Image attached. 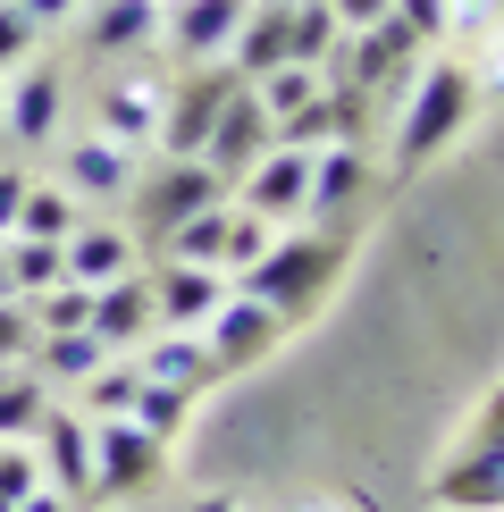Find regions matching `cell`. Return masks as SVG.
Wrapping results in <instances>:
<instances>
[{
    "label": "cell",
    "instance_id": "cell-1",
    "mask_svg": "<svg viewBox=\"0 0 504 512\" xmlns=\"http://www.w3.org/2000/svg\"><path fill=\"white\" fill-rule=\"evenodd\" d=\"M336 277H345V236H320V227H278L269 252H261L244 277H227V286L252 294V303H269L286 328H303V319L328 303Z\"/></svg>",
    "mask_w": 504,
    "mask_h": 512
},
{
    "label": "cell",
    "instance_id": "cell-2",
    "mask_svg": "<svg viewBox=\"0 0 504 512\" xmlns=\"http://www.w3.org/2000/svg\"><path fill=\"white\" fill-rule=\"evenodd\" d=\"M471 101H479V76L462 59H420L412 93H404V126H395V168H429L446 143L471 126Z\"/></svg>",
    "mask_w": 504,
    "mask_h": 512
},
{
    "label": "cell",
    "instance_id": "cell-3",
    "mask_svg": "<svg viewBox=\"0 0 504 512\" xmlns=\"http://www.w3.org/2000/svg\"><path fill=\"white\" fill-rule=\"evenodd\" d=\"M210 202H227V177H219V168L160 152L152 168H135V185H126V210H135V227H126V236L160 252L168 227H185V219H194V210H210Z\"/></svg>",
    "mask_w": 504,
    "mask_h": 512
},
{
    "label": "cell",
    "instance_id": "cell-4",
    "mask_svg": "<svg viewBox=\"0 0 504 512\" xmlns=\"http://www.w3.org/2000/svg\"><path fill=\"white\" fill-rule=\"evenodd\" d=\"M59 118H68V68L26 59V68L0 76V143H9V152H51Z\"/></svg>",
    "mask_w": 504,
    "mask_h": 512
},
{
    "label": "cell",
    "instance_id": "cell-5",
    "mask_svg": "<svg viewBox=\"0 0 504 512\" xmlns=\"http://www.w3.org/2000/svg\"><path fill=\"white\" fill-rule=\"evenodd\" d=\"M152 487H168V445L143 437L135 420H93V496L135 504Z\"/></svg>",
    "mask_w": 504,
    "mask_h": 512
},
{
    "label": "cell",
    "instance_id": "cell-6",
    "mask_svg": "<svg viewBox=\"0 0 504 512\" xmlns=\"http://www.w3.org/2000/svg\"><path fill=\"white\" fill-rule=\"evenodd\" d=\"M420 59H429V42H412L395 17H378V26L353 34L345 59H328V84H345V93H412Z\"/></svg>",
    "mask_w": 504,
    "mask_h": 512
},
{
    "label": "cell",
    "instance_id": "cell-7",
    "mask_svg": "<svg viewBox=\"0 0 504 512\" xmlns=\"http://www.w3.org/2000/svg\"><path fill=\"white\" fill-rule=\"evenodd\" d=\"M236 68L227 59H202V68H185L177 84H168V110H160V143L152 152H177V160H194L202 152V135H210V118L227 110V93H236Z\"/></svg>",
    "mask_w": 504,
    "mask_h": 512
},
{
    "label": "cell",
    "instance_id": "cell-8",
    "mask_svg": "<svg viewBox=\"0 0 504 512\" xmlns=\"http://www.w3.org/2000/svg\"><path fill=\"white\" fill-rule=\"evenodd\" d=\"M370 185H378V168H370V152H362V143H320V152H311L303 227H320V236H345Z\"/></svg>",
    "mask_w": 504,
    "mask_h": 512
},
{
    "label": "cell",
    "instance_id": "cell-9",
    "mask_svg": "<svg viewBox=\"0 0 504 512\" xmlns=\"http://www.w3.org/2000/svg\"><path fill=\"white\" fill-rule=\"evenodd\" d=\"M278 336H286V319L269 303H252V294H236V286H227V303L202 319V345H210V361H219V378L261 370V361L278 353Z\"/></svg>",
    "mask_w": 504,
    "mask_h": 512
},
{
    "label": "cell",
    "instance_id": "cell-10",
    "mask_svg": "<svg viewBox=\"0 0 504 512\" xmlns=\"http://www.w3.org/2000/svg\"><path fill=\"white\" fill-rule=\"evenodd\" d=\"M160 110H168V84L152 68H126L110 84H93V135L126 143V152H152L160 143Z\"/></svg>",
    "mask_w": 504,
    "mask_h": 512
},
{
    "label": "cell",
    "instance_id": "cell-11",
    "mask_svg": "<svg viewBox=\"0 0 504 512\" xmlns=\"http://www.w3.org/2000/svg\"><path fill=\"white\" fill-rule=\"evenodd\" d=\"M26 445L42 462V487H59L68 504H93V420H84V412H59V403H51V412L34 420Z\"/></svg>",
    "mask_w": 504,
    "mask_h": 512
},
{
    "label": "cell",
    "instance_id": "cell-12",
    "mask_svg": "<svg viewBox=\"0 0 504 512\" xmlns=\"http://www.w3.org/2000/svg\"><path fill=\"white\" fill-rule=\"evenodd\" d=\"M303 194H311V152H286V143H269V152L227 185V202L252 210V219H269V227L303 219Z\"/></svg>",
    "mask_w": 504,
    "mask_h": 512
},
{
    "label": "cell",
    "instance_id": "cell-13",
    "mask_svg": "<svg viewBox=\"0 0 504 512\" xmlns=\"http://www.w3.org/2000/svg\"><path fill=\"white\" fill-rule=\"evenodd\" d=\"M252 0H160V42L177 68H202V59H227Z\"/></svg>",
    "mask_w": 504,
    "mask_h": 512
},
{
    "label": "cell",
    "instance_id": "cell-14",
    "mask_svg": "<svg viewBox=\"0 0 504 512\" xmlns=\"http://www.w3.org/2000/svg\"><path fill=\"white\" fill-rule=\"evenodd\" d=\"M143 286H152V311H160V328H202L210 311L227 303V269H202V261H160L143 269Z\"/></svg>",
    "mask_w": 504,
    "mask_h": 512
},
{
    "label": "cell",
    "instance_id": "cell-15",
    "mask_svg": "<svg viewBox=\"0 0 504 512\" xmlns=\"http://www.w3.org/2000/svg\"><path fill=\"white\" fill-rule=\"evenodd\" d=\"M261 152H269V110L252 101V84H236V93H227V110L210 118V135H202V152H194V160H202V168H219V177L236 185Z\"/></svg>",
    "mask_w": 504,
    "mask_h": 512
},
{
    "label": "cell",
    "instance_id": "cell-16",
    "mask_svg": "<svg viewBox=\"0 0 504 512\" xmlns=\"http://www.w3.org/2000/svg\"><path fill=\"white\" fill-rule=\"evenodd\" d=\"M135 168H143V152H126L110 135H76L68 152H59V185H68L76 202H126Z\"/></svg>",
    "mask_w": 504,
    "mask_h": 512
},
{
    "label": "cell",
    "instance_id": "cell-17",
    "mask_svg": "<svg viewBox=\"0 0 504 512\" xmlns=\"http://www.w3.org/2000/svg\"><path fill=\"white\" fill-rule=\"evenodd\" d=\"M135 370L152 378V387H185V395L219 387V361H210L202 328H152V336L135 345Z\"/></svg>",
    "mask_w": 504,
    "mask_h": 512
},
{
    "label": "cell",
    "instance_id": "cell-18",
    "mask_svg": "<svg viewBox=\"0 0 504 512\" xmlns=\"http://www.w3.org/2000/svg\"><path fill=\"white\" fill-rule=\"evenodd\" d=\"M160 51V0H93L84 9V59Z\"/></svg>",
    "mask_w": 504,
    "mask_h": 512
},
{
    "label": "cell",
    "instance_id": "cell-19",
    "mask_svg": "<svg viewBox=\"0 0 504 512\" xmlns=\"http://www.w3.org/2000/svg\"><path fill=\"white\" fill-rule=\"evenodd\" d=\"M152 328H160V311H152L143 269H126V277H110V286H93V336H101L110 353H135Z\"/></svg>",
    "mask_w": 504,
    "mask_h": 512
},
{
    "label": "cell",
    "instance_id": "cell-20",
    "mask_svg": "<svg viewBox=\"0 0 504 512\" xmlns=\"http://www.w3.org/2000/svg\"><path fill=\"white\" fill-rule=\"evenodd\" d=\"M59 252H68V277H76V286H110V277L143 269V244L126 236L118 219H93V210H84V227H76Z\"/></svg>",
    "mask_w": 504,
    "mask_h": 512
},
{
    "label": "cell",
    "instance_id": "cell-21",
    "mask_svg": "<svg viewBox=\"0 0 504 512\" xmlns=\"http://www.w3.org/2000/svg\"><path fill=\"white\" fill-rule=\"evenodd\" d=\"M437 504L446 512H504V445H454L437 471Z\"/></svg>",
    "mask_w": 504,
    "mask_h": 512
},
{
    "label": "cell",
    "instance_id": "cell-22",
    "mask_svg": "<svg viewBox=\"0 0 504 512\" xmlns=\"http://www.w3.org/2000/svg\"><path fill=\"white\" fill-rule=\"evenodd\" d=\"M34 370H42V387H84V378L110 361V345H101L93 328H51V336H34Z\"/></svg>",
    "mask_w": 504,
    "mask_h": 512
},
{
    "label": "cell",
    "instance_id": "cell-23",
    "mask_svg": "<svg viewBox=\"0 0 504 512\" xmlns=\"http://www.w3.org/2000/svg\"><path fill=\"white\" fill-rule=\"evenodd\" d=\"M76 227H84V202H76L59 177H34V185H26V202H17V227H9V236H34V244H68Z\"/></svg>",
    "mask_w": 504,
    "mask_h": 512
},
{
    "label": "cell",
    "instance_id": "cell-24",
    "mask_svg": "<svg viewBox=\"0 0 504 512\" xmlns=\"http://www.w3.org/2000/svg\"><path fill=\"white\" fill-rule=\"evenodd\" d=\"M42 412H51L42 370H34V361H9V370H0V445H26Z\"/></svg>",
    "mask_w": 504,
    "mask_h": 512
},
{
    "label": "cell",
    "instance_id": "cell-25",
    "mask_svg": "<svg viewBox=\"0 0 504 512\" xmlns=\"http://www.w3.org/2000/svg\"><path fill=\"white\" fill-rule=\"evenodd\" d=\"M227 219H236V202H210V210H194L185 227H168V261H202V269H227Z\"/></svg>",
    "mask_w": 504,
    "mask_h": 512
},
{
    "label": "cell",
    "instance_id": "cell-26",
    "mask_svg": "<svg viewBox=\"0 0 504 512\" xmlns=\"http://www.w3.org/2000/svg\"><path fill=\"white\" fill-rule=\"evenodd\" d=\"M76 395H84V420H126V412H135V395H143L135 353H110V361H101V370L84 378Z\"/></svg>",
    "mask_w": 504,
    "mask_h": 512
},
{
    "label": "cell",
    "instance_id": "cell-27",
    "mask_svg": "<svg viewBox=\"0 0 504 512\" xmlns=\"http://www.w3.org/2000/svg\"><path fill=\"white\" fill-rule=\"evenodd\" d=\"M0 269H9V294H42V286L68 277V252L34 244V236H0Z\"/></svg>",
    "mask_w": 504,
    "mask_h": 512
},
{
    "label": "cell",
    "instance_id": "cell-28",
    "mask_svg": "<svg viewBox=\"0 0 504 512\" xmlns=\"http://www.w3.org/2000/svg\"><path fill=\"white\" fill-rule=\"evenodd\" d=\"M17 303L34 311V336H51V328H93V286H76V277H59V286H42V294H17Z\"/></svg>",
    "mask_w": 504,
    "mask_h": 512
},
{
    "label": "cell",
    "instance_id": "cell-29",
    "mask_svg": "<svg viewBox=\"0 0 504 512\" xmlns=\"http://www.w3.org/2000/svg\"><path fill=\"white\" fill-rule=\"evenodd\" d=\"M185 412H194V395H185V387H152V378H143V395H135V412H126V420H135L143 437L177 445V429H185Z\"/></svg>",
    "mask_w": 504,
    "mask_h": 512
},
{
    "label": "cell",
    "instance_id": "cell-30",
    "mask_svg": "<svg viewBox=\"0 0 504 512\" xmlns=\"http://www.w3.org/2000/svg\"><path fill=\"white\" fill-rule=\"evenodd\" d=\"M320 84H328V68H269V76H252V101H261L269 118H286V110H303Z\"/></svg>",
    "mask_w": 504,
    "mask_h": 512
},
{
    "label": "cell",
    "instance_id": "cell-31",
    "mask_svg": "<svg viewBox=\"0 0 504 512\" xmlns=\"http://www.w3.org/2000/svg\"><path fill=\"white\" fill-rule=\"evenodd\" d=\"M42 487V462H34V445H0V512H17Z\"/></svg>",
    "mask_w": 504,
    "mask_h": 512
},
{
    "label": "cell",
    "instance_id": "cell-32",
    "mask_svg": "<svg viewBox=\"0 0 504 512\" xmlns=\"http://www.w3.org/2000/svg\"><path fill=\"white\" fill-rule=\"evenodd\" d=\"M269 236H278L269 219H252V210H236V219H227V277H244L252 261H261V252H269Z\"/></svg>",
    "mask_w": 504,
    "mask_h": 512
},
{
    "label": "cell",
    "instance_id": "cell-33",
    "mask_svg": "<svg viewBox=\"0 0 504 512\" xmlns=\"http://www.w3.org/2000/svg\"><path fill=\"white\" fill-rule=\"evenodd\" d=\"M34 42H42V26H34L26 9H17V0H0V76H9V68H26V59H34Z\"/></svg>",
    "mask_w": 504,
    "mask_h": 512
},
{
    "label": "cell",
    "instance_id": "cell-34",
    "mask_svg": "<svg viewBox=\"0 0 504 512\" xmlns=\"http://www.w3.org/2000/svg\"><path fill=\"white\" fill-rule=\"evenodd\" d=\"M387 17H395V26H404L412 42H446V34H454V17H446V0H395Z\"/></svg>",
    "mask_w": 504,
    "mask_h": 512
},
{
    "label": "cell",
    "instance_id": "cell-35",
    "mask_svg": "<svg viewBox=\"0 0 504 512\" xmlns=\"http://www.w3.org/2000/svg\"><path fill=\"white\" fill-rule=\"evenodd\" d=\"M26 353H34V311L17 303V294H0V370L26 361Z\"/></svg>",
    "mask_w": 504,
    "mask_h": 512
},
{
    "label": "cell",
    "instance_id": "cell-36",
    "mask_svg": "<svg viewBox=\"0 0 504 512\" xmlns=\"http://www.w3.org/2000/svg\"><path fill=\"white\" fill-rule=\"evenodd\" d=\"M26 185H34V168H26V160H0V236L17 227V202H26Z\"/></svg>",
    "mask_w": 504,
    "mask_h": 512
},
{
    "label": "cell",
    "instance_id": "cell-37",
    "mask_svg": "<svg viewBox=\"0 0 504 512\" xmlns=\"http://www.w3.org/2000/svg\"><path fill=\"white\" fill-rule=\"evenodd\" d=\"M446 17H454V26H471V34H496L504 26V0H446Z\"/></svg>",
    "mask_w": 504,
    "mask_h": 512
},
{
    "label": "cell",
    "instance_id": "cell-38",
    "mask_svg": "<svg viewBox=\"0 0 504 512\" xmlns=\"http://www.w3.org/2000/svg\"><path fill=\"white\" fill-rule=\"evenodd\" d=\"M462 445H504V387H496L488 403H479V420L462 429Z\"/></svg>",
    "mask_w": 504,
    "mask_h": 512
},
{
    "label": "cell",
    "instance_id": "cell-39",
    "mask_svg": "<svg viewBox=\"0 0 504 512\" xmlns=\"http://www.w3.org/2000/svg\"><path fill=\"white\" fill-rule=\"evenodd\" d=\"M328 9H336V26H345V34H362V26H378V17L395 9V0H328Z\"/></svg>",
    "mask_w": 504,
    "mask_h": 512
},
{
    "label": "cell",
    "instance_id": "cell-40",
    "mask_svg": "<svg viewBox=\"0 0 504 512\" xmlns=\"http://www.w3.org/2000/svg\"><path fill=\"white\" fill-rule=\"evenodd\" d=\"M17 9H26V17H34V26H42V34H51V26H59V17H76V9H84V0H17Z\"/></svg>",
    "mask_w": 504,
    "mask_h": 512
},
{
    "label": "cell",
    "instance_id": "cell-41",
    "mask_svg": "<svg viewBox=\"0 0 504 512\" xmlns=\"http://www.w3.org/2000/svg\"><path fill=\"white\" fill-rule=\"evenodd\" d=\"M471 76H479V84H496V93H504V26L488 34V68H471Z\"/></svg>",
    "mask_w": 504,
    "mask_h": 512
},
{
    "label": "cell",
    "instance_id": "cell-42",
    "mask_svg": "<svg viewBox=\"0 0 504 512\" xmlns=\"http://www.w3.org/2000/svg\"><path fill=\"white\" fill-rule=\"evenodd\" d=\"M17 512H84V504H68V496H59V487H34V496L17 504Z\"/></svg>",
    "mask_w": 504,
    "mask_h": 512
},
{
    "label": "cell",
    "instance_id": "cell-43",
    "mask_svg": "<svg viewBox=\"0 0 504 512\" xmlns=\"http://www.w3.org/2000/svg\"><path fill=\"white\" fill-rule=\"evenodd\" d=\"M185 512H236V496H194Z\"/></svg>",
    "mask_w": 504,
    "mask_h": 512
},
{
    "label": "cell",
    "instance_id": "cell-44",
    "mask_svg": "<svg viewBox=\"0 0 504 512\" xmlns=\"http://www.w3.org/2000/svg\"><path fill=\"white\" fill-rule=\"evenodd\" d=\"M0 294H9V269H0Z\"/></svg>",
    "mask_w": 504,
    "mask_h": 512
}]
</instances>
